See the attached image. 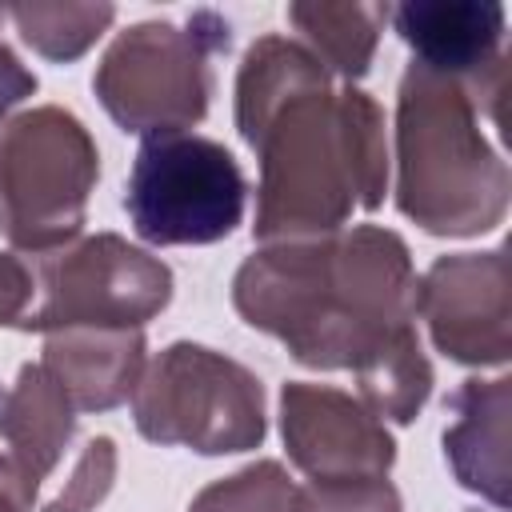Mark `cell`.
<instances>
[{
    "mask_svg": "<svg viewBox=\"0 0 512 512\" xmlns=\"http://www.w3.org/2000/svg\"><path fill=\"white\" fill-rule=\"evenodd\" d=\"M236 128L260 160L256 240L332 236L344 220L384 204V112L360 88H332V72L292 36H260L236 72Z\"/></svg>",
    "mask_w": 512,
    "mask_h": 512,
    "instance_id": "obj_1",
    "label": "cell"
},
{
    "mask_svg": "<svg viewBox=\"0 0 512 512\" xmlns=\"http://www.w3.org/2000/svg\"><path fill=\"white\" fill-rule=\"evenodd\" d=\"M232 304L292 360L356 368L416 320L412 252L380 224L264 244L236 268Z\"/></svg>",
    "mask_w": 512,
    "mask_h": 512,
    "instance_id": "obj_2",
    "label": "cell"
},
{
    "mask_svg": "<svg viewBox=\"0 0 512 512\" xmlns=\"http://www.w3.org/2000/svg\"><path fill=\"white\" fill-rule=\"evenodd\" d=\"M508 188L476 92L412 60L396 92V208L432 236H476L504 220Z\"/></svg>",
    "mask_w": 512,
    "mask_h": 512,
    "instance_id": "obj_3",
    "label": "cell"
},
{
    "mask_svg": "<svg viewBox=\"0 0 512 512\" xmlns=\"http://www.w3.org/2000/svg\"><path fill=\"white\" fill-rule=\"evenodd\" d=\"M228 44L232 24L212 8H196L188 24L144 20L108 44L92 88L124 132H188L208 112L212 56L228 52Z\"/></svg>",
    "mask_w": 512,
    "mask_h": 512,
    "instance_id": "obj_4",
    "label": "cell"
},
{
    "mask_svg": "<svg viewBox=\"0 0 512 512\" xmlns=\"http://www.w3.org/2000/svg\"><path fill=\"white\" fill-rule=\"evenodd\" d=\"M100 152L88 128L56 104L0 124V232L28 256L72 244L84 228Z\"/></svg>",
    "mask_w": 512,
    "mask_h": 512,
    "instance_id": "obj_5",
    "label": "cell"
},
{
    "mask_svg": "<svg viewBox=\"0 0 512 512\" xmlns=\"http://www.w3.org/2000/svg\"><path fill=\"white\" fill-rule=\"evenodd\" d=\"M132 420L152 444L204 456L248 452L264 440V388L252 368L204 344L176 340L152 356L132 392Z\"/></svg>",
    "mask_w": 512,
    "mask_h": 512,
    "instance_id": "obj_6",
    "label": "cell"
},
{
    "mask_svg": "<svg viewBox=\"0 0 512 512\" xmlns=\"http://www.w3.org/2000/svg\"><path fill=\"white\" fill-rule=\"evenodd\" d=\"M248 204V180L236 156L196 132L144 136L124 208L140 240L156 248L216 244L236 232Z\"/></svg>",
    "mask_w": 512,
    "mask_h": 512,
    "instance_id": "obj_7",
    "label": "cell"
},
{
    "mask_svg": "<svg viewBox=\"0 0 512 512\" xmlns=\"http://www.w3.org/2000/svg\"><path fill=\"white\" fill-rule=\"evenodd\" d=\"M40 304L16 324L60 328H144L172 300V268L116 232H96L40 256Z\"/></svg>",
    "mask_w": 512,
    "mask_h": 512,
    "instance_id": "obj_8",
    "label": "cell"
},
{
    "mask_svg": "<svg viewBox=\"0 0 512 512\" xmlns=\"http://www.w3.org/2000/svg\"><path fill=\"white\" fill-rule=\"evenodd\" d=\"M416 312L436 348L460 364H504L512 352L508 256L452 252L416 280Z\"/></svg>",
    "mask_w": 512,
    "mask_h": 512,
    "instance_id": "obj_9",
    "label": "cell"
},
{
    "mask_svg": "<svg viewBox=\"0 0 512 512\" xmlns=\"http://www.w3.org/2000/svg\"><path fill=\"white\" fill-rule=\"evenodd\" d=\"M280 432L288 460L308 480L388 476L396 440L356 396L332 384L288 380L280 392Z\"/></svg>",
    "mask_w": 512,
    "mask_h": 512,
    "instance_id": "obj_10",
    "label": "cell"
},
{
    "mask_svg": "<svg viewBox=\"0 0 512 512\" xmlns=\"http://www.w3.org/2000/svg\"><path fill=\"white\" fill-rule=\"evenodd\" d=\"M416 64L464 80L480 112L500 120L504 100V8L488 0H412L388 12Z\"/></svg>",
    "mask_w": 512,
    "mask_h": 512,
    "instance_id": "obj_11",
    "label": "cell"
},
{
    "mask_svg": "<svg viewBox=\"0 0 512 512\" xmlns=\"http://www.w3.org/2000/svg\"><path fill=\"white\" fill-rule=\"evenodd\" d=\"M140 328H60L44 340V368L76 412H108L136 392L148 364Z\"/></svg>",
    "mask_w": 512,
    "mask_h": 512,
    "instance_id": "obj_12",
    "label": "cell"
},
{
    "mask_svg": "<svg viewBox=\"0 0 512 512\" xmlns=\"http://www.w3.org/2000/svg\"><path fill=\"white\" fill-rule=\"evenodd\" d=\"M456 420L444 428V456L456 480L468 492H480L488 504L508 508V416H512V380H464L452 392Z\"/></svg>",
    "mask_w": 512,
    "mask_h": 512,
    "instance_id": "obj_13",
    "label": "cell"
},
{
    "mask_svg": "<svg viewBox=\"0 0 512 512\" xmlns=\"http://www.w3.org/2000/svg\"><path fill=\"white\" fill-rule=\"evenodd\" d=\"M76 432V408L44 364H24L12 384H0V436L20 476L40 488Z\"/></svg>",
    "mask_w": 512,
    "mask_h": 512,
    "instance_id": "obj_14",
    "label": "cell"
},
{
    "mask_svg": "<svg viewBox=\"0 0 512 512\" xmlns=\"http://www.w3.org/2000/svg\"><path fill=\"white\" fill-rule=\"evenodd\" d=\"M388 12H392L388 4H320L316 0V4H292L288 20L308 40L304 48L328 72L352 84L368 72Z\"/></svg>",
    "mask_w": 512,
    "mask_h": 512,
    "instance_id": "obj_15",
    "label": "cell"
},
{
    "mask_svg": "<svg viewBox=\"0 0 512 512\" xmlns=\"http://www.w3.org/2000/svg\"><path fill=\"white\" fill-rule=\"evenodd\" d=\"M352 372L360 384V404L376 420L408 424V420H416V412L424 408V400L432 392V364H428L412 324L400 328L388 344H380Z\"/></svg>",
    "mask_w": 512,
    "mask_h": 512,
    "instance_id": "obj_16",
    "label": "cell"
},
{
    "mask_svg": "<svg viewBox=\"0 0 512 512\" xmlns=\"http://www.w3.org/2000/svg\"><path fill=\"white\" fill-rule=\"evenodd\" d=\"M20 40L44 60L68 64L84 56L116 20L112 4H12L8 8Z\"/></svg>",
    "mask_w": 512,
    "mask_h": 512,
    "instance_id": "obj_17",
    "label": "cell"
},
{
    "mask_svg": "<svg viewBox=\"0 0 512 512\" xmlns=\"http://www.w3.org/2000/svg\"><path fill=\"white\" fill-rule=\"evenodd\" d=\"M300 484L280 460H256L196 492L188 512H296Z\"/></svg>",
    "mask_w": 512,
    "mask_h": 512,
    "instance_id": "obj_18",
    "label": "cell"
},
{
    "mask_svg": "<svg viewBox=\"0 0 512 512\" xmlns=\"http://www.w3.org/2000/svg\"><path fill=\"white\" fill-rule=\"evenodd\" d=\"M112 480H116V444L108 436H92L72 460L64 488L44 504V512H88L112 492Z\"/></svg>",
    "mask_w": 512,
    "mask_h": 512,
    "instance_id": "obj_19",
    "label": "cell"
},
{
    "mask_svg": "<svg viewBox=\"0 0 512 512\" xmlns=\"http://www.w3.org/2000/svg\"><path fill=\"white\" fill-rule=\"evenodd\" d=\"M296 512H400V492L388 476L308 480L296 492Z\"/></svg>",
    "mask_w": 512,
    "mask_h": 512,
    "instance_id": "obj_20",
    "label": "cell"
},
{
    "mask_svg": "<svg viewBox=\"0 0 512 512\" xmlns=\"http://www.w3.org/2000/svg\"><path fill=\"white\" fill-rule=\"evenodd\" d=\"M32 292H36L32 268L20 256L0 252V324H20L28 316Z\"/></svg>",
    "mask_w": 512,
    "mask_h": 512,
    "instance_id": "obj_21",
    "label": "cell"
},
{
    "mask_svg": "<svg viewBox=\"0 0 512 512\" xmlns=\"http://www.w3.org/2000/svg\"><path fill=\"white\" fill-rule=\"evenodd\" d=\"M0 20H4V8H0ZM32 92H36V76L20 64V56L8 44H0V116L20 100H28Z\"/></svg>",
    "mask_w": 512,
    "mask_h": 512,
    "instance_id": "obj_22",
    "label": "cell"
},
{
    "mask_svg": "<svg viewBox=\"0 0 512 512\" xmlns=\"http://www.w3.org/2000/svg\"><path fill=\"white\" fill-rule=\"evenodd\" d=\"M36 488L20 476L8 452H0V512H32Z\"/></svg>",
    "mask_w": 512,
    "mask_h": 512,
    "instance_id": "obj_23",
    "label": "cell"
}]
</instances>
